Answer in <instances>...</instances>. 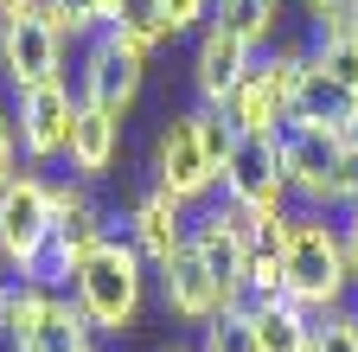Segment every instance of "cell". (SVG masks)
<instances>
[{"label": "cell", "instance_id": "obj_1", "mask_svg": "<svg viewBox=\"0 0 358 352\" xmlns=\"http://www.w3.org/2000/svg\"><path fill=\"white\" fill-rule=\"evenodd\" d=\"M71 301L90 314V327H96V333H128L134 314H141V301H148V256L134 250L128 237L109 231L96 250L77 262Z\"/></svg>", "mask_w": 358, "mask_h": 352}, {"label": "cell", "instance_id": "obj_2", "mask_svg": "<svg viewBox=\"0 0 358 352\" xmlns=\"http://www.w3.org/2000/svg\"><path fill=\"white\" fill-rule=\"evenodd\" d=\"M345 288H352V269H345L339 225H327L320 211H294L282 244V295L301 301L307 314H333V307H345Z\"/></svg>", "mask_w": 358, "mask_h": 352}, {"label": "cell", "instance_id": "obj_3", "mask_svg": "<svg viewBox=\"0 0 358 352\" xmlns=\"http://www.w3.org/2000/svg\"><path fill=\"white\" fill-rule=\"evenodd\" d=\"M109 237V218H103V205L90 199V186L77 180V186H58L52 192V237H45V250H38V262H32V276H20V282H38V288H64L71 295V276H77V262L90 256Z\"/></svg>", "mask_w": 358, "mask_h": 352}, {"label": "cell", "instance_id": "obj_4", "mask_svg": "<svg viewBox=\"0 0 358 352\" xmlns=\"http://www.w3.org/2000/svg\"><path fill=\"white\" fill-rule=\"evenodd\" d=\"M192 250L199 262L217 276L224 307H250V262H256V218L237 211L231 199L199 205L192 211Z\"/></svg>", "mask_w": 358, "mask_h": 352}, {"label": "cell", "instance_id": "obj_5", "mask_svg": "<svg viewBox=\"0 0 358 352\" xmlns=\"http://www.w3.org/2000/svg\"><path fill=\"white\" fill-rule=\"evenodd\" d=\"M141 77H148V52L134 45L122 26H103L96 38L83 45V64H77V103L83 109H103V115H128L141 103Z\"/></svg>", "mask_w": 358, "mask_h": 352}, {"label": "cell", "instance_id": "obj_6", "mask_svg": "<svg viewBox=\"0 0 358 352\" xmlns=\"http://www.w3.org/2000/svg\"><path fill=\"white\" fill-rule=\"evenodd\" d=\"M301 77H307V52H294V45L256 52V71L243 77V90L224 103V122H231V128H250V135H275V128L294 115Z\"/></svg>", "mask_w": 358, "mask_h": 352}, {"label": "cell", "instance_id": "obj_7", "mask_svg": "<svg viewBox=\"0 0 358 352\" xmlns=\"http://www.w3.org/2000/svg\"><path fill=\"white\" fill-rule=\"evenodd\" d=\"M224 199H231L237 211L250 218H275L288 211V173H282V128L275 135H250V128H237L231 154H224Z\"/></svg>", "mask_w": 358, "mask_h": 352}, {"label": "cell", "instance_id": "obj_8", "mask_svg": "<svg viewBox=\"0 0 358 352\" xmlns=\"http://www.w3.org/2000/svg\"><path fill=\"white\" fill-rule=\"evenodd\" d=\"M52 180L38 167H20L7 186H0V250H7L13 276H32V262L52 237Z\"/></svg>", "mask_w": 358, "mask_h": 352}, {"label": "cell", "instance_id": "obj_9", "mask_svg": "<svg viewBox=\"0 0 358 352\" xmlns=\"http://www.w3.org/2000/svg\"><path fill=\"white\" fill-rule=\"evenodd\" d=\"M154 186L173 192L179 205H205L217 192V160H211V148L199 135V109L166 115L160 141H154Z\"/></svg>", "mask_w": 358, "mask_h": 352}, {"label": "cell", "instance_id": "obj_10", "mask_svg": "<svg viewBox=\"0 0 358 352\" xmlns=\"http://www.w3.org/2000/svg\"><path fill=\"white\" fill-rule=\"evenodd\" d=\"M0 77H7L13 90H32V83H58L64 77V32L38 7H20V13L0 20Z\"/></svg>", "mask_w": 358, "mask_h": 352}, {"label": "cell", "instance_id": "obj_11", "mask_svg": "<svg viewBox=\"0 0 358 352\" xmlns=\"http://www.w3.org/2000/svg\"><path fill=\"white\" fill-rule=\"evenodd\" d=\"M77 97L71 83H32V90H13V122H20V154L26 167H52L71 148V122H77Z\"/></svg>", "mask_w": 358, "mask_h": 352}, {"label": "cell", "instance_id": "obj_12", "mask_svg": "<svg viewBox=\"0 0 358 352\" xmlns=\"http://www.w3.org/2000/svg\"><path fill=\"white\" fill-rule=\"evenodd\" d=\"M345 135L320 122H282V173H288V192L313 211H333V167H339Z\"/></svg>", "mask_w": 358, "mask_h": 352}, {"label": "cell", "instance_id": "obj_13", "mask_svg": "<svg viewBox=\"0 0 358 352\" xmlns=\"http://www.w3.org/2000/svg\"><path fill=\"white\" fill-rule=\"evenodd\" d=\"M128 244L148 256V269H166V262L192 244V205H179L173 192H141L128 211Z\"/></svg>", "mask_w": 358, "mask_h": 352}, {"label": "cell", "instance_id": "obj_14", "mask_svg": "<svg viewBox=\"0 0 358 352\" xmlns=\"http://www.w3.org/2000/svg\"><path fill=\"white\" fill-rule=\"evenodd\" d=\"M250 71H256V52L243 45V38L217 32V26L199 32V52H192V90H199V109H224V103L243 90Z\"/></svg>", "mask_w": 358, "mask_h": 352}, {"label": "cell", "instance_id": "obj_15", "mask_svg": "<svg viewBox=\"0 0 358 352\" xmlns=\"http://www.w3.org/2000/svg\"><path fill=\"white\" fill-rule=\"evenodd\" d=\"M160 276V301H166V314L173 321H192V327H205V321H217L224 314V288H217V276L199 262V250L186 244L166 269H154Z\"/></svg>", "mask_w": 358, "mask_h": 352}, {"label": "cell", "instance_id": "obj_16", "mask_svg": "<svg viewBox=\"0 0 358 352\" xmlns=\"http://www.w3.org/2000/svg\"><path fill=\"white\" fill-rule=\"evenodd\" d=\"M115 154H122V122L103 115V109H77V122H71V148H64L71 173H77L83 186H96L103 173L115 167Z\"/></svg>", "mask_w": 358, "mask_h": 352}, {"label": "cell", "instance_id": "obj_17", "mask_svg": "<svg viewBox=\"0 0 358 352\" xmlns=\"http://www.w3.org/2000/svg\"><path fill=\"white\" fill-rule=\"evenodd\" d=\"M250 327H256V352H313L320 314H307L288 295H268V301H250Z\"/></svg>", "mask_w": 358, "mask_h": 352}, {"label": "cell", "instance_id": "obj_18", "mask_svg": "<svg viewBox=\"0 0 358 352\" xmlns=\"http://www.w3.org/2000/svg\"><path fill=\"white\" fill-rule=\"evenodd\" d=\"M13 352H96V327H90V314L71 295H52V307H45V321L32 327V339L13 346Z\"/></svg>", "mask_w": 358, "mask_h": 352}, {"label": "cell", "instance_id": "obj_19", "mask_svg": "<svg viewBox=\"0 0 358 352\" xmlns=\"http://www.w3.org/2000/svg\"><path fill=\"white\" fill-rule=\"evenodd\" d=\"M352 109H358V90H345L339 77H327V71H313V64H307L301 90H294V115H288V122H320V128H339V135H345Z\"/></svg>", "mask_w": 358, "mask_h": 352}, {"label": "cell", "instance_id": "obj_20", "mask_svg": "<svg viewBox=\"0 0 358 352\" xmlns=\"http://www.w3.org/2000/svg\"><path fill=\"white\" fill-rule=\"evenodd\" d=\"M211 26L243 38L250 52H268L275 26H282V0H211Z\"/></svg>", "mask_w": 358, "mask_h": 352}, {"label": "cell", "instance_id": "obj_21", "mask_svg": "<svg viewBox=\"0 0 358 352\" xmlns=\"http://www.w3.org/2000/svg\"><path fill=\"white\" fill-rule=\"evenodd\" d=\"M45 307H52V288H38V282H7L0 288V333H7V352L32 339V327L45 321Z\"/></svg>", "mask_w": 358, "mask_h": 352}, {"label": "cell", "instance_id": "obj_22", "mask_svg": "<svg viewBox=\"0 0 358 352\" xmlns=\"http://www.w3.org/2000/svg\"><path fill=\"white\" fill-rule=\"evenodd\" d=\"M307 64L327 71V77H339L345 90H358V32H320L307 45Z\"/></svg>", "mask_w": 358, "mask_h": 352}, {"label": "cell", "instance_id": "obj_23", "mask_svg": "<svg viewBox=\"0 0 358 352\" xmlns=\"http://www.w3.org/2000/svg\"><path fill=\"white\" fill-rule=\"evenodd\" d=\"M199 352H256L250 307H224L217 321H205V327H199Z\"/></svg>", "mask_w": 358, "mask_h": 352}, {"label": "cell", "instance_id": "obj_24", "mask_svg": "<svg viewBox=\"0 0 358 352\" xmlns=\"http://www.w3.org/2000/svg\"><path fill=\"white\" fill-rule=\"evenodd\" d=\"M32 7H38L45 20H52L64 38H83V45L103 32V13H96V0H32Z\"/></svg>", "mask_w": 358, "mask_h": 352}, {"label": "cell", "instance_id": "obj_25", "mask_svg": "<svg viewBox=\"0 0 358 352\" xmlns=\"http://www.w3.org/2000/svg\"><path fill=\"white\" fill-rule=\"evenodd\" d=\"M115 26H122L141 52H154V45H166V38H173V26H166V7H160V0H128Z\"/></svg>", "mask_w": 358, "mask_h": 352}, {"label": "cell", "instance_id": "obj_26", "mask_svg": "<svg viewBox=\"0 0 358 352\" xmlns=\"http://www.w3.org/2000/svg\"><path fill=\"white\" fill-rule=\"evenodd\" d=\"M313 352H358V307H333L313 327Z\"/></svg>", "mask_w": 358, "mask_h": 352}, {"label": "cell", "instance_id": "obj_27", "mask_svg": "<svg viewBox=\"0 0 358 352\" xmlns=\"http://www.w3.org/2000/svg\"><path fill=\"white\" fill-rule=\"evenodd\" d=\"M352 205H358V148L345 141L339 167H333V211H352Z\"/></svg>", "mask_w": 358, "mask_h": 352}, {"label": "cell", "instance_id": "obj_28", "mask_svg": "<svg viewBox=\"0 0 358 352\" xmlns=\"http://www.w3.org/2000/svg\"><path fill=\"white\" fill-rule=\"evenodd\" d=\"M20 160H26V154H20V122H13V109H7V103H0V186L20 173Z\"/></svg>", "mask_w": 358, "mask_h": 352}, {"label": "cell", "instance_id": "obj_29", "mask_svg": "<svg viewBox=\"0 0 358 352\" xmlns=\"http://www.w3.org/2000/svg\"><path fill=\"white\" fill-rule=\"evenodd\" d=\"M166 7V26H173V38L179 32H192L199 20H211V0H160Z\"/></svg>", "mask_w": 358, "mask_h": 352}, {"label": "cell", "instance_id": "obj_30", "mask_svg": "<svg viewBox=\"0 0 358 352\" xmlns=\"http://www.w3.org/2000/svg\"><path fill=\"white\" fill-rule=\"evenodd\" d=\"M339 244H345V269H352V282H358V205L339 211Z\"/></svg>", "mask_w": 358, "mask_h": 352}, {"label": "cell", "instance_id": "obj_31", "mask_svg": "<svg viewBox=\"0 0 358 352\" xmlns=\"http://www.w3.org/2000/svg\"><path fill=\"white\" fill-rule=\"evenodd\" d=\"M301 7H307L313 20H320V26H327V20H339V13H352V7H358V0H301Z\"/></svg>", "mask_w": 358, "mask_h": 352}, {"label": "cell", "instance_id": "obj_32", "mask_svg": "<svg viewBox=\"0 0 358 352\" xmlns=\"http://www.w3.org/2000/svg\"><path fill=\"white\" fill-rule=\"evenodd\" d=\"M122 7H128V0H96V13H103V26H115V20H122Z\"/></svg>", "mask_w": 358, "mask_h": 352}, {"label": "cell", "instance_id": "obj_33", "mask_svg": "<svg viewBox=\"0 0 358 352\" xmlns=\"http://www.w3.org/2000/svg\"><path fill=\"white\" fill-rule=\"evenodd\" d=\"M13 282V262H7V250H0V288H7Z\"/></svg>", "mask_w": 358, "mask_h": 352}, {"label": "cell", "instance_id": "obj_34", "mask_svg": "<svg viewBox=\"0 0 358 352\" xmlns=\"http://www.w3.org/2000/svg\"><path fill=\"white\" fill-rule=\"evenodd\" d=\"M20 7H32V0H0V20H7V13H20Z\"/></svg>", "mask_w": 358, "mask_h": 352}, {"label": "cell", "instance_id": "obj_35", "mask_svg": "<svg viewBox=\"0 0 358 352\" xmlns=\"http://www.w3.org/2000/svg\"><path fill=\"white\" fill-rule=\"evenodd\" d=\"M345 141H352V148H358V109H352V122H345Z\"/></svg>", "mask_w": 358, "mask_h": 352}, {"label": "cell", "instance_id": "obj_36", "mask_svg": "<svg viewBox=\"0 0 358 352\" xmlns=\"http://www.w3.org/2000/svg\"><path fill=\"white\" fill-rule=\"evenodd\" d=\"M0 352H7V333H0Z\"/></svg>", "mask_w": 358, "mask_h": 352}, {"label": "cell", "instance_id": "obj_37", "mask_svg": "<svg viewBox=\"0 0 358 352\" xmlns=\"http://www.w3.org/2000/svg\"><path fill=\"white\" fill-rule=\"evenodd\" d=\"M166 352H186V346H166Z\"/></svg>", "mask_w": 358, "mask_h": 352}]
</instances>
